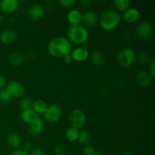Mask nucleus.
<instances>
[{"label":"nucleus","mask_w":155,"mask_h":155,"mask_svg":"<svg viewBox=\"0 0 155 155\" xmlns=\"http://www.w3.org/2000/svg\"><path fill=\"white\" fill-rule=\"evenodd\" d=\"M48 51L51 55L63 58L67 54H71L72 45L68 38L57 36L50 40L48 45Z\"/></svg>","instance_id":"1"},{"label":"nucleus","mask_w":155,"mask_h":155,"mask_svg":"<svg viewBox=\"0 0 155 155\" xmlns=\"http://www.w3.org/2000/svg\"><path fill=\"white\" fill-rule=\"evenodd\" d=\"M121 17L117 11L112 8L104 10L98 17V23L103 30L111 31L119 26Z\"/></svg>","instance_id":"2"},{"label":"nucleus","mask_w":155,"mask_h":155,"mask_svg":"<svg viewBox=\"0 0 155 155\" xmlns=\"http://www.w3.org/2000/svg\"><path fill=\"white\" fill-rule=\"evenodd\" d=\"M89 39V31L84 26H70L68 30V39L71 43L82 45Z\"/></svg>","instance_id":"3"},{"label":"nucleus","mask_w":155,"mask_h":155,"mask_svg":"<svg viewBox=\"0 0 155 155\" xmlns=\"http://www.w3.org/2000/svg\"><path fill=\"white\" fill-rule=\"evenodd\" d=\"M136 53L131 47H125L118 52L117 55V61L122 68H129L135 62Z\"/></svg>","instance_id":"4"},{"label":"nucleus","mask_w":155,"mask_h":155,"mask_svg":"<svg viewBox=\"0 0 155 155\" xmlns=\"http://www.w3.org/2000/svg\"><path fill=\"white\" fill-rule=\"evenodd\" d=\"M63 114V108L58 104H51L48 106L46 111L43 114L45 121L50 124H55L58 122Z\"/></svg>","instance_id":"5"},{"label":"nucleus","mask_w":155,"mask_h":155,"mask_svg":"<svg viewBox=\"0 0 155 155\" xmlns=\"http://www.w3.org/2000/svg\"><path fill=\"white\" fill-rule=\"evenodd\" d=\"M68 120L71 127L80 130L83 128L86 124V114L80 109H75L71 112Z\"/></svg>","instance_id":"6"},{"label":"nucleus","mask_w":155,"mask_h":155,"mask_svg":"<svg viewBox=\"0 0 155 155\" xmlns=\"http://www.w3.org/2000/svg\"><path fill=\"white\" fill-rule=\"evenodd\" d=\"M5 89L12 95V98H21L25 94L24 85L18 81H12L6 85Z\"/></svg>","instance_id":"7"},{"label":"nucleus","mask_w":155,"mask_h":155,"mask_svg":"<svg viewBox=\"0 0 155 155\" xmlns=\"http://www.w3.org/2000/svg\"><path fill=\"white\" fill-rule=\"evenodd\" d=\"M153 27L151 23L148 21H144L138 24L135 29V34L136 37L140 39H145L151 36L152 33Z\"/></svg>","instance_id":"8"},{"label":"nucleus","mask_w":155,"mask_h":155,"mask_svg":"<svg viewBox=\"0 0 155 155\" xmlns=\"http://www.w3.org/2000/svg\"><path fill=\"white\" fill-rule=\"evenodd\" d=\"M19 5L18 0H2L0 2V11L6 15H11L18 10Z\"/></svg>","instance_id":"9"},{"label":"nucleus","mask_w":155,"mask_h":155,"mask_svg":"<svg viewBox=\"0 0 155 155\" xmlns=\"http://www.w3.org/2000/svg\"><path fill=\"white\" fill-rule=\"evenodd\" d=\"M98 15L94 11H86L82 14V23L85 27H93L98 22Z\"/></svg>","instance_id":"10"},{"label":"nucleus","mask_w":155,"mask_h":155,"mask_svg":"<svg viewBox=\"0 0 155 155\" xmlns=\"http://www.w3.org/2000/svg\"><path fill=\"white\" fill-rule=\"evenodd\" d=\"M73 61L77 62H83L88 59L89 56V51L86 47L80 46L74 48L71 52Z\"/></svg>","instance_id":"11"},{"label":"nucleus","mask_w":155,"mask_h":155,"mask_svg":"<svg viewBox=\"0 0 155 155\" xmlns=\"http://www.w3.org/2000/svg\"><path fill=\"white\" fill-rule=\"evenodd\" d=\"M28 15L30 18L35 20V21L42 19L45 15V10H44L43 6L39 3H34V4L31 5L29 8Z\"/></svg>","instance_id":"12"},{"label":"nucleus","mask_w":155,"mask_h":155,"mask_svg":"<svg viewBox=\"0 0 155 155\" xmlns=\"http://www.w3.org/2000/svg\"><path fill=\"white\" fill-rule=\"evenodd\" d=\"M17 32L13 29H6L0 33V42L4 45H10L17 39Z\"/></svg>","instance_id":"13"},{"label":"nucleus","mask_w":155,"mask_h":155,"mask_svg":"<svg viewBox=\"0 0 155 155\" xmlns=\"http://www.w3.org/2000/svg\"><path fill=\"white\" fill-rule=\"evenodd\" d=\"M44 127H45L44 121L40 118H38L36 120L28 124V132L31 136H39L42 133Z\"/></svg>","instance_id":"14"},{"label":"nucleus","mask_w":155,"mask_h":155,"mask_svg":"<svg viewBox=\"0 0 155 155\" xmlns=\"http://www.w3.org/2000/svg\"><path fill=\"white\" fill-rule=\"evenodd\" d=\"M140 18V12L135 8H130L123 14V19L129 24H133L139 21Z\"/></svg>","instance_id":"15"},{"label":"nucleus","mask_w":155,"mask_h":155,"mask_svg":"<svg viewBox=\"0 0 155 155\" xmlns=\"http://www.w3.org/2000/svg\"><path fill=\"white\" fill-rule=\"evenodd\" d=\"M68 21L71 26L80 25L82 23V13L78 9H71L67 15Z\"/></svg>","instance_id":"16"},{"label":"nucleus","mask_w":155,"mask_h":155,"mask_svg":"<svg viewBox=\"0 0 155 155\" xmlns=\"http://www.w3.org/2000/svg\"><path fill=\"white\" fill-rule=\"evenodd\" d=\"M136 80L138 84L142 87H146L150 85L151 82V76L145 71H140L136 76Z\"/></svg>","instance_id":"17"},{"label":"nucleus","mask_w":155,"mask_h":155,"mask_svg":"<svg viewBox=\"0 0 155 155\" xmlns=\"http://www.w3.org/2000/svg\"><path fill=\"white\" fill-rule=\"evenodd\" d=\"M7 142L9 146L18 149L22 145V138L18 133H11L7 136Z\"/></svg>","instance_id":"18"},{"label":"nucleus","mask_w":155,"mask_h":155,"mask_svg":"<svg viewBox=\"0 0 155 155\" xmlns=\"http://www.w3.org/2000/svg\"><path fill=\"white\" fill-rule=\"evenodd\" d=\"M21 117L23 122L25 123V124H30V123L33 122L36 119L39 118V117L33 109H29V110L21 111Z\"/></svg>","instance_id":"19"},{"label":"nucleus","mask_w":155,"mask_h":155,"mask_svg":"<svg viewBox=\"0 0 155 155\" xmlns=\"http://www.w3.org/2000/svg\"><path fill=\"white\" fill-rule=\"evenodd\" d=\"M90 60L93 65H95V66H100V65L102 64L104 61V53L101 51H99V50L94 51L91 54Z\"/></svg>","instance_id":"20"},{"label":"nucleus","mask_w":155,"mask_h":155,"mask_svg":"<svg viewBox=\"0 0 155 155\" xmlns=\"http://www.w3.org/2000/svg\"><path fill=\"white\" fill-rule=\"evenodd\" d=\"M47 108H48V104L43 100H37V101H34L33 104V107H32V109L38 115L44 114L45 112L46 111Z\"/></svg>","instance_id":"21"},{"label":"nucleus","mask_w":155,"mask_h":155,"mask_svg":"<svg viewBox=\"0 0 155 155\" xmlns=\"http://www.w3.org/2000/svg\"><path fill=\"white\" fill-rule=\"evenodd\" d=\"M24 61V57L22 53L19 51H14L9 56V62L14 66H19L22 64Z\"/></svg>","instance_id":"22"},{"label":"nucleus","mask_w":155,"mask_h":155,"mask_svg":"<svg viewBox=\"0 0 155 155\" xmlns=\"http://www.w3.org/2000/svg\"><path fill=\"white\" fill-rule=\"evenodd\" d=\"M79 133H80L79 130L71 127L67 130L66 133H65V136L69 142H74L78 140Z\"/></svg>","instance_id":"23"},{"label":"nucleus","mask_w":155,"mask_h":155,"mask_svg":"<svg viewBox=\"0 0 155 155\" xmlns=\"http://www.w3.org/2000/svg\"><path fill=\"white\" fill-rule=\"evenodd\" d=\"M114 5L116 8L118 12H125L128 8H130L131 2L130 0H115L114 1Z\"/></svg>","instance_id":"24"},{"label":"nucleus","mask_w":155,"mask_h":155,"mask_svg":"<svg viewBox=\"0 0 155 155\" xmlns=\"http://www.w3.org/2000/svg\"><path fill=\"white\" fill-rule=\"evenodd\" d=\"M91 139H92V136H91V133L88 130H83L79 133L78 141L81 145H89V142H91Z\"/></svg>","instance_id":"25"},{"label":"nucleus","mask_w":155,"mask_h":155,"mask_svg":"<svg viewBox=\"0 0 155 155\" xmlns=\"http://www.w3.org/2000/svg\"><path fill=\"white\" fill-rule=\"evenodd\" d=\"M33 101H32L30 98H27V97L21 98L19 103L20 108L21 109L22 111L23 110L32 109V107H33Z\"/></svg>","instance_id":"26"},{"label":"nucleus","mask_w":155,"mask_h":155,"mask_svg":"<svg viewBox=\"0 0 155 155\" xmlns=\"http://www.w3.org/2000/svg\"><path fill=\"white\" fill-rule=\"evenodd\" d=\"M12 97L5 89H0V101L4 103H8L12 101Z\"/></svg>","instance_id":"27"},{"label":"nucleus","mask_w":155,"mask_h":155,"mask_svg":"<svg viewBox=\"0 0 155 155\" xmlns=\"http://www.w3.org/2000/svg\"><path fill=\"white\" fill-rule=\"evenodd\" d=\"M139 61L142 64H146L150 62V56L148 55V53L142 51L139 55Z\"/></svg>","instance_id":"28"},{"label":"nucleus","mask_w":155,"mask_h":155,"mask_svg":"<svg viewBox=\"0 0 155 155\" xmlns=\"http://www.w3.org/2000/svg\"><path fill=\"white\" fill-rule=\"evenodd\" d=\"M95 152V148L91 145H86L83 147V153L85 155H92Z\"/></svg>","instance_id":"29"},{"label":"nucleus","mask_w":155,"mask_h":155,"mask_svg":"<svg viewBox=\"0 0 155 155\" xmlns=\"http://www.w3.org/2000/svg\"><path fill=\"white\" fill-rule=\"evenodd\" d=\"M75 0H60V1L58 2V3L61 5L65 8L71 7L73 5L75 4Z\"/></svg>","instance_id":"30"},{"label":"nucleus","mask_w":155,"mask_h":155,"mask_svg":"<svg viewBox=\"0 0 155 155\" xmlns=\"http://www.w3.org/2000/svg\"><path fill=\"white\" fill-rule=\"evenodd\" d=\"M54 154L55 155H65L66 154V148L63 146H57L54 150Z\"/></svg>","instance_id":"31"},{"label":"nucleus","mask_w":155,"mask_h":155,"mask_svg":"<svg viewBox=\"0 0 155 155\" xmlns=\"http://www.w3.org/2000/svg\"><path fill=\"white\" fill-rule=\"evenodd\" d=\"M6 85H7V81H6L5 77L2 75V74H0V89H5Z\"/></svg>","instance_id":"32"},{"label":"nucleus","mask_w":155,"mask_h":155,"mask_svg":"<svg viewBox=\"0 0 155 155\" xmlns=\"http://www.w3.org/2000/svg\"><path fill=\"white\" fill-rule=\"evenodd\" d=\"M30 155H46L45 151L41 148H35L32 151L31 154Z\"/></svg>","instance_id":"33"},{"label":"nucleus","mask_w":155,"mask_h":155,"mask_svg":"<svg viewBox=\"0 0 155 155\" xmlns=\"http://www.w3.org/2000/svg\"><path fill=\"white\" fill-rule=\"evenodd\" d=\"M149 74L152 77H155V61L154 60L151 61V64H150Z\"/></svg>","instance_id":"34"},{"label":"nucleus","mask_w":155,"mask_h":155,"mask_svg":"<svg viewBox=\"0 0 155 155\" xmlns=\"http://www.w3.org/2000/svg\"><path fill=\"white\" fill-rule=\"evenodd\" d=\"M10 155H30L28 152L22 149H15Z\"/></svg>","instance_id":"35"},{"label":"nucleus","mask_w":155,"mask_h":155,"mask_svg":"<svg viewBox=\"0 0 155 155\" xmlns=\"http://www.w3.org/2000/svg\"><path fill=\"white\" fill-rule=\"evenodd\" d=\"M63 59H64V63L68 64H71L73 61H73L72 57H71V54L65 55L64 57L63 58Z\"/></svg>","instance_id":"36"},{"label":"nucleus","mask_w":155,"mask_h":155,"mask_svg":"<svg viewBox=\"0 0 155 155\" xmlns=\"http://www.w3.org/2000/svg\"><path fill=\"white\" fill-rule=\"evenodd\" d=\"M32 148H33V145H32V143H30V142H26L24 145V151H27H27H30V150L32 149Z\"/></svg>","instance_id":"37"},{"label":"nucleus","mask_w":155,"mask_h":155,"mask_svg":"<svg viewBox=\"0 0 155 155\" xmlns=\"http://www.w3.org/2000/svg\"><path fill=\"white\" fill-rule=\"evenodd\" d=\"M80 4L83 6V7H89L90 5V1H87V0H83L80 2Z\"/></svg>","instance_id":"38"},{"label":"nucleus","mask_w":155,"mask_h":155,"mask_svg":"<svg viewBox=\"0 0 155 155\" xmlns=\"http://www.w3.org/2000/svg\"><path fill=\"white\" fill-rule=\"evenodd\" d=\"M2 21H3V17H2V13L0 12V24L2 22Z\"/></svg>","instance_id":"39"},{"label":"nucleus","mask_w":155,"mask_h":155,"mask_svg":"<svg viewBox=\"0 0 155 155\" xmlns=\"http://www.w3.org/2000/svg\"><path fill=\"white\" fill-rule=\"evenodd\" d=\"M92 155H104V154H102V153H101V152H95Z\"/></svg>","instance_id":"40"},{"label":"nucleus","mask_w":155,"mask_h":155,"mask_svg":"<svg viewBox=\"0 0 155 155\" xmlns=\"http://www.w3.org/2000/svg\"><path fill=\"white\" fill-rule=\"evenodd\" d=\"M121 155H133V154H131V153L126 152V153H124V154H122Z\"/></svg>","instance_id":"41"},{"label":"nucleus","mask_w":155,"mask_h":155,"mask_svg":"<svg viewBox=\"0 0 155 155\" xmlns=\"http://www.w3.org/2000/svg\"><path fill=\"white\" fill-rule=\"evenodd\" d=\"M69 155H74V154H69Z\"/></svg>","instance_id":"42"}]
</instances>
